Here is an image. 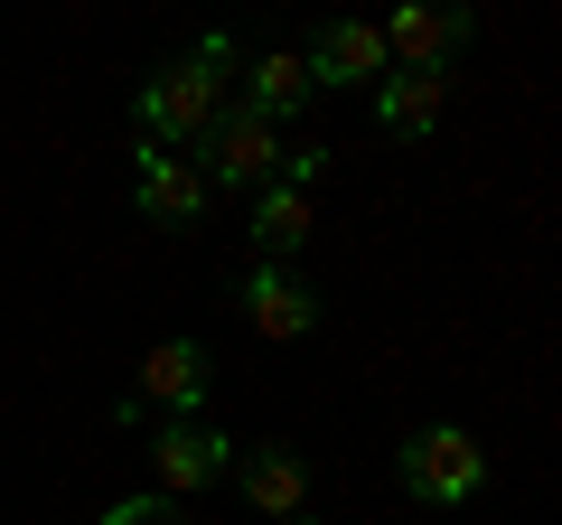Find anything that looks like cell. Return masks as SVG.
<instances>
[{"instance_id": "12", "label": "cell", "mask_w": 562, "mask_h": 525, "mask_svg": "<svg viewBox=\"0 0 562 525\" xmlns=\"http://www.w3.org/2000/svg\"><path fill=\"white\" fill-rule=\"evenodd\" d=\"M310 188H291V179H262L254 188V244H262V262H291L310 244Z\"/></svg>"}, {"instance_id": "1", "label": "cell", "mask_w": 562, "mask_h": 525, "mask_svg": "<svg viewBox=\"0 0 562 525\" xmlns=\"http://www.w3.org/2000/svg\"><path fill=\"white\" fill-rule=\"evenodd\" d=\"M225 85H235V38L206 29L188 57H169L160 76H140L132 94V122L150 132V150H179V142H206V122L225 113Z\"/></svg>"}, {"instance_id": "13", "label": "cell", "mask_w": 562, "mask_h": 525, "mask_svg": "<svg viewBox=\"0 0 562 525\" xmlns=\"http://www.w3.org/2000/svg\"><path fill=\"white\" fill-rule=\"evenodd\" d=\"M301 103H310V66H301V47H262V57L244 66V113L291 122Z\"/></svg>"}, {"instance_id": "15", "label": "cell", "mask_w": 562, "mask_h": 525, "mask_svg": "<svg viewBox=\"0 0 562 525\" xmlns=\"http://www.w3.org/2000/svg\"><path fill=\"white\" fill-rule=\"evenodd\" d=\"M281 525H310V516H281Z\"/></svg>"}, {"instance_id": "11", "label": "cell", "mask_w": 562, "mask_h": 525, "mask_svg": "<svg viewBox=\"0 0 562 525\" xmlns=\"http://www.w3.org/2000/svg\"><path fill=\"white\" fill-rule=\"evenodd\" d=\"M441 103H450V76H431V66H384V85H375V122L384 132H431Z\"/></svg>"}, {"instance_id": "14", "label": "cell", "mask_w": 562, "mask_h": 525, "mask_svg": "<svg viewBox=\"0 0 562 525\" xmlns=\"http://www.w3.org/2000/svg\"><path fill=\"white\" fill-rule=\"evenodd\" d=\"M94 525H179V506H169V498H113Z\"/></svg>"}, {"instance_id": "6", "label": "cell", "mask_w": 562, "mask_h": 525, "mask_svg": "<svg viewBox=\"0 0 562 525\" xmlns=\"http://www.w3.org/2000/svg\"><path fill=\"white\" fill-rule=\"evenodd\" d=\"M150 469H160V488H216L225 469H235V442H225L206 413H179V423L150 432Z\"/></svg>"}, {"instance_id": "5", "label": "cell", "mask_w": 562, "mask_h": 525, "mask_svg": "<svg viewBox=\"0 0 562 525\" xmlns=\"http://www.w3.org/2000/svg\"><path fill=\"white\" fill-rule=\"evenodd\" d=\"M375 38H384V57L450 76V47H469V38H479V10H460V0H441V10H431V0H403V10L375 29Z\"/></svg>"}, {"instance_id": "8", "label": "cell", "mask_w": 562, "mask_h": 525, "mask_svg": "<svg viewBox=\"0 0 562 525\" xmlns=\"http://www.w3.org/2000/svg\"><path fill=\"white\" fill-rule=\"evenodd\" d=\"M235 479H244V498H254V516H310V460L291 442H254V450H235Z\"/></svg>"}, {"instance_id": "3", "label": "cell", "mask_w": 562, "mask_h": 525, "mask_svg": "<svg viewBox=\"0 0 562 525\" xmlns=\"http://www.w3.org/2000/svg\"><path fill=\"white\" fill-rule=\"evenodd\" d=\"M206 384H216V366H206V338H160L150 357H140L132 394H122V423H140V413H206Z\"/></svg>"}, {"instance_id": "7", "label": "cell", "mask_w": 562, "mask_h": 525, "mask_svg": "<svg viewBox=\"0 0 562 525\" xmlns=\"http://www.w3.org/2000/svg\"><path fill=\"white\" fill-rule=\"evenodd\" d=\"M132 206H140L150 225H198V216H206L198 160H179V150H132Z\"/></svg>"}, {"instance_id": "10", "label": "cell", "mask_w": 562, "mask_h": 525, "mask_svg": "<svg viewBox=\"0 0 562 525\" xmlns=\"http://www.w3.org/2000/svg\"><path fill=\"white\" fill-rule=\"evenodd\" d=\"M301 66H310V94H319V85H384V38L366 20H328L319 38L301 47Z\"/></svg>"}, {"instance_id": "2", "label": "cell", "mask_w": 562, "mask_h": 525, "mask_svg": "<svg viewBox=\"0 0 562 525\" xmlns=\"http://www.w3.org/2000/svg\"><path fill=\"white\" fill-rule=\"evenodd\" d=\"M394 479H403V498H422V506H469L487 488V450L469 442L460 423H422V432H403Z\"/></svg>"}, {"instance_id": "9", "label": "cell", "mask_w": 562, "mask_h": 525, "mask_svg": "<svg viewBox=\"0 0 562 525\" xmlns=\"http://www.w3.org/2000/svg\"><path fill=\"white\" fill-rule=\"evenodd\" d=\"M244 320H254L262 338H310V328H319V291H310L291 262H254V272H244Z\"/></svg>"}, {"instance_id": "4", "label": "cell", "mask_w": 562, "mask_h": 525, "mask_svg": "<svg viewBox=\"0 0 562 525\" xmlns=\"http://www.w3.org/2000/svg\"><path fill=\"white\" fill-rule=\"evenodd\" d=\"M272 169H281V122H262V113H244V103H225V113L206 122L198 179H206V188H262Z\"/></svg>"}]
</instances>
